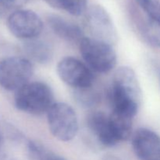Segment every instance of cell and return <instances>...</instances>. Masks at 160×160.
I'll return each mask as SVG.
<instances>
[{
  "mask_svg": "<svg viewBox=\"0 0 160 160\" xmlns=\"http://www.w3.org/2000/svg\"><path fill=\"white\" fill-rule=\"evenodd\" d=\"M109 100L113 111L135 117L142 103V88L132 68L121 67L116 70L109 91Z\"/></svg>",
  "mask_w": 160,
  "mask_h": 160,
  "instance_id": "obj_1",
  "label": "cell"
},
{
  "mask_svg": "<svg viewBox=\"0 0 160 160\" xmlns=\"http://www.w3.org/2000/svg\"><path fill=\"white\" fill-rule=\"evenodd\" d=\"M14 103L21 112L30 115H42L47 113L55 103L54 94L45 83L33 81L16 92Z\"/></svg>",
  "mask_w": 160,
  "mask_h": 160,
  "instance_id": "obj_2",
  "label": "cell"
},
{
  "mask_svg": "<svg viewBox=\"0 0 160 160\" xmlns=\"http://www.w3.org/2000/svg\"><path fill=\"white\" fill-rule=\"evenodd\" d=\"M47 123L52 135L60 142H70L79 130L74 109L65 102H55L46 113Z\"/></svg>",
  "mask_w": 160,
  "mask_h": 160,
  "instance_id": "obj_3",
  "label": "cell"
},
{
  "mask_svg": "<svg viewBox=\"0 0 160 160\" xmlns=\"http://www.w3.org/2000/svg\"><path fill=\"white\" fill-rule=\"evenodd\" d=\"M79 49L88 67L97 73H109L117 65V53L109 44L85 37L79 44Z\"/></svg>",
  "mask_w": 160,
  "mask_h": 160,
  "instance_id": "obj_4",
  "label": "cell"
},
{
  "mask_svg": "<svg viewBox=\"0 0 160 160\" xmlns=\"http://www.w3.org/2000/svg\"><path fill=\"white\" fill-rule=\"evenodd\" d=\"M34 66L28 58L9 56L0 61V86L5 90L17 92L30 82Z\"/></svg>",
  "mask_w": 160,
  "mask_h": 160,
  "instance_id": "obj_5",
  "label": "cell"
},
{
  "mask_svg": "<svg viewBox=\"0 0 160 160\" xmlns=\"http://www.w3.org/2000/svg\"><path fill=\"white\" fill-rule=\"evenodd\" d=\"M85 25L92 38L115 45L118 41L117 30L112 17L104 7L94 5L86 11Z\"/></svg>",
  "mask_w": 160,
  "mask_h": 160,
  "instance_id": "obj_6",
  "label": "cell"
},
{
  "mask_svg": "<svg viewBox=\"0 0 160 160\" xmlns=\"http://www.w3.org/2000/svg\"><path fill=\"white\" fill-rule=\"evenodd\" d=\"M29 142L13 126L0 123V160H33Z\"/></svg>",
  "mask_w": 160,
  "mask_h": 160,
  "instance_id": "obj_7",
  "label": "cell"
},
{
  "mask_svg": "<svg viewBox=\"0 0 160 160\" xmlns=\"http://www.w3.org/2000/svg\"><path fill=\"white\" fill-rule=\"evenodd\" d=\"M56 72L61 81L73 90L92 87L95 81L92 70L87 64L72 56L61 59L57 64Z\"/></svg>",
  "mask_w": 160,
  "mask_h": 160,
  "instance_id": "obj_8",
  "label": "cell"
},
{
  "mask_svg": "<svg viewBox=\"0 0 160 160\" xmlns=\"http://www.w3.org/2000/svg\"><path fill=\"white\" fill-rule=\"evenodd\" d=\"M7 27L11 34L21 40L38 38L43 31L41 17L31 9L14 10L7 19Z\"/></svg>",
  "mask_w": 160,
  "mask_h": 160,
  "instance_id": "obj_9",
  "label": "cell"
},
{
  "mask_svg": "<svg viewBox=\"0 0 160 160\" xmlns=\"http://www.w3.org/2000/svg\"><path fill=\"white\" fill-rule=\"evenodd\" d=\"M132 148L139 160H160V135L152 130L139 128L132 135Z\"/></svg>",
  "mask_w": 160,
  "mask_h": 160,
  "instance_id": "obj_10",
  "label": "cell"
},
{
  "mask_svg": "<svg viewBox=\"0 0 160 160\" xmlns=\"http://www.w3.org/2000/svg\"><path fill=\"white\" fill-rule=\"evenodd\" d=\"M87 128L98 144L102 147L111 148L119 143L111 126L109 116L102 111H95L86 118Z\"/></svg>",
  "mask_w": 160,
  "mask_h": 160,
  "instance_id": "obj_11",
  "label": "cell"
},
{
  "mask_svg": "<svg viewBox=\"0 0 160 160\" xmlns=\"http://www.w3.org/2000/svg\"><path fill=\"white\" fill-rule=\"evenodd\" d=\"M47 23L56 35L69 43L79 45L85 38L84 31L79 25L59 15H49L47 17Z\"/></svg>",
  "mask_w": 160,
  "mask_h": 160,
  "instance_id": "obj_12",
  "label": "cell"
},
{
  "mask_svg": "<svg viewBox=\"0 0 160 160\" xmlns=\"http://www.w3.org/2000/svg\"><path fill=\"white\" fill-rule=\"evenodd\" d=\"M23 50L30 60L39 64L48 63L53 57L51 46L47 42L38 38L26 41Z\"/></svg>",
  "mask_w": 160,
  "mask_h": 160,
  "instance_id": "obj_13",
  "label": "cell"
},
{
  "mask_svg": "<svg viewBox=\"0 0 160 160\" xmlns=\"http://www.w3.org/2000/svg\"><path fill=\"white\" fill-rule=\"evenodd\" d=\"M109 117L112 131L119 142L128 141L132 137L133 120L134 117L113 110H112Z\"/></svg>",
  "mask_w": 160,
  "mask_h": 160,
  "instance_id": "obj_14",
  "label": "cell"
},
{
  "mask_svg": "<svg viewBox=\"0 0 160 160\" xmlns=\"http://www.w3.org/2000/svg\"><path fill=\"white\" fill-rule=\"evenodd\" d=\"M142 33L150 45L160 48V20L147 18L142 26Z\"/></svg>",
  "mask_w": 160,
  "mask_h": 160,
  "instance_id": "obj_15",
  "label": "cell"
},
{
  "mask_svg": "<svg viewBox=\"0 0 160 160\" xmlns=\"http://www.w3.org/2000/svg\"><path fill=\"white\" fill-rule=\"evenodd\" d=\"M88 0H53L52 6L65 10L71 15L78 17L87 11Z\"/></svg>",
  "mask_w": 160,
  "mask_h": 160,
  "instance_id": "obj_16",
  "label": "cell"
},
{
  "mask_svg": "<svg viewBox=\"0 0 160 160\" xmlns=\"http://www.w3.org/2000/svg\"><path fill=\"white\" fill-rule=\"evenodd\" d=\"M29 148L33 160H67L39 142L30 140Z\"/></svg>",
  "mask_w": 160,
  "mask_h": 160,
  "instance_id": "obj_17",
  "label": "cell"
},
{
  "mask_svg": "<svg viewBox=\"0 0 160 160\" xmlns=\"http://www.w3.org/2000/svg\"><path fill=\"white\" fill-rule=\"evenodd\" d=\"M92 88L73 91L74 98L80 106L84 108H90L98 104L99 101V95Z\"/></svg>",
  "mask_w": 160,
  "mask_h": 160,
  "instance_id": "obj_18",
  "label": "cell"
},
{
  "mask_svg": "<svg viewBox=\"0 0 160 160\" xmlns=\"http://www.w3.org/2000/svg\"><path fill=\"white\" fill-rule=\"evenodd\" d=\"M147 18L160 20V0H135Z\"/></svg>",
  "mask_w": 160,
  "mask_h": 160,
  "instance_id": "obj_19",
  "label": "cell"
},
{
  "mask_svg": "<svg viewBox=\"0 0 160 160\" xmlns=\"http://www.w3.org/2000/svg\"><path fill=\"white\" fill-rule=\"evenodd\" d=\"M28 0H0V17L11 9H19L26 4Z\"/></svg>",
  "mask_w": 160,
  "mask_h": 160,
  "instance_id": "obj_20",
  "label": "cell"
},
{
  "mask_svg": "<svg viewBox=\"0 0 160 160\" xmlns=\"http://www.w3.org/2000/svg\"><path fill=\"white\" fill-rule=\"evenodd\" d=\"M100 160H121L119 157H117V156H114V155L111 154H107L103 156L100 159Z\"/></svg>",
  "mask_w": 160,
  "mask_h": 160,
  "instance_id": "obj_21",
  "label": "cell"
}]
</instances>
